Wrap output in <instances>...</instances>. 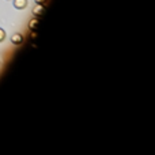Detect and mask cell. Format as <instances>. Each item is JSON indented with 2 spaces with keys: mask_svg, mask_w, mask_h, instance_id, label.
Wrapping results in <instances>:
<instances>
[{
  "mask_svg": "<svg viewBox=\"0 0 155 155\" xmlns=\"http://www.w3.org/2000/svg\"><path fill=\"white\" fill-rule=\"evenodd\" d=\"M22 41H23V35L19 34V33H16V34H14L12 37H11V42H12L14 45H19V44H22Z\"/></svg>",
  "mask_w": 155,
  "mask_h": 155,
  "instance_id": "6da1fadb",
  "label": "cell"
},
{
  "mask_svg": "<svg viewBox=\"0 0 155 155\" xmlns=\"http://www.w3.org/2000/svg\"><path fill=\"white\" fill-rule=\"evenodd\" d=\"M14 5L18 10H23L27 7V0H14Z\"/></svg>",
  "mask_w": 155,
  "mask_h": 155,
  "instance_id": "7a4b0ae2",
  "label": "cell"
},
{
  "mask_svg": "<svg viewBox=\"0 0 155 155\" xmlns=\"http://www.w3.org/2000/svg\"><path fill=\"white\" fill-rule=\"evenodd\" d=\"M42 12H44V7H42V4H37V7L33 8V14H34V15H41Z\"/></svg>",
  "mask_w": 155,
  "mask_h": 155,
  "instance_id": "3957f363",
  "label": "cell"
},
{
  "mask_svg": "<svg viewBox=\"0 0 155 155\" xmlns=\"http://www.w3.org/2000/svg\"><path fill=\"white\" fill-rule=\"evenodd\" d=\"M37 25H38V19H37V18H33L31 21L29 22V29H31V30H33L35 26H37Z\"/></svg>",
  "mask_w": 155,
  "mask_h": 155,
  "instance_id": "277c9868",
  "label": "cell"
},
{
  "mask_svg": "<svg viewBox=\"0 0 155 155\" xmlns=\"http://www.w3.org/2000/svg\"><path fill=\"white\" fill-rule=\"evenodd\" d=\"M5 38V31L3 29H0V42H3Z\"/></svg>",
  "mask_w": 155,
  "mask_h": 155,
  "instance_id": "5b68a950",
  "label": "cell"
},
{
  "mask_svg": "<svg viewBox=\"0 0 155 155\" xmlns=\"http://www.w3.org/2000/svg\"><path fill=\"white\" fill-rule=\"evenodd\" d=\"M34 2L37 3V4H42V5H44V3H45L46 0H34Z\"/></svg>",
  "mask_w": 155,
  "mask_h": 155,
  "instance_id": "8992f818",
  "label": "cell"
}]
</instances>
